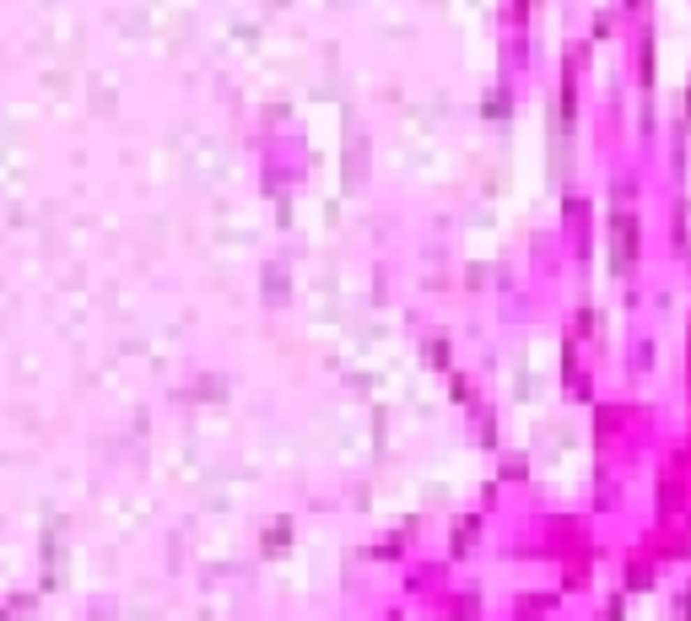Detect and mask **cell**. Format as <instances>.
<instances>
[{
    "label": "cell",
    "mask_w": 691,
    "mask_h": 621,
    "mask_svg": "<svg viewBox=\"0 0 691 621\" xmlns=\"http://www.w3.org/2000/svg\"><path fill=\"white\" fill-rule=\"evenodd\" d=\"M627 248H632V222H616V265H627Z\"/></svg>",
    "instance_id": "cell-1"
}]
</instances>
